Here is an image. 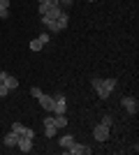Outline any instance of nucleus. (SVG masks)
I'll return each mask as SVG.
<instances>
[{
	"label": "nucleus",
	"mask_w": 139,
	"mask_h": 155,
	"mask_svg": "<svg viewBox=\"0 0 139 155\" xmlns=\"http://www.w3.org/2000/svg\"><path fill=\"white\" fill-rule=\"evenodd\" d=\"M121 107H123L130 116H134V114L139 111V100H137V97H132V95H127V97L121 100Z\"/></svg>",
	"instance_id": "f257e3e1"
},
{
	"label": "nucleus",
	"mask_w": 139,
	"mask_h": 155,
	"mask_svg": "<svg viewBox=\"0 0 139 155\" xmlns=\"http://www.w3.org/2000/svg\"><path fill=\"white\" fill-rule=\"evenodd\" d=\"M93 137H95V141H109V137H111V127H107V125H95L93 130Z\"/></svg>",
	"instance_id": "f03ea898"
},
{
	"label": "nucleus",
	"mask_w": 139,
	"mask_h": 155,
	"mask_svg": "<svg viewBox=\"0 0 139 155\" xmlns=\"http://www.w3.org/2000/svg\"><path fill=\"white\" fill-rule=\"evenodd\" d=\"M58 134V125L53 120V116H44V137L53 139V137Z\"/></svg>",
	"instance_id": "7ed1b4c3"
},
{
	"label": "nucleus",
	"mask_w": 139,
	"mask_h": 155,
	"mask_svg": "<svg viewBox=\"0 0 139 155\" xmlns=\"http://www.w3.org/2000/svg\"><path fill=\"white\" fill-rule=\"evenodd\" d=\"M65 150H67L70 155H91V153H93L91 146H86V143H77V141H74L70 148H65Z\"/></svg>",
	"instance_id": "20e7f679"
},
{
	"label": "nucleus",
	"mask_w": 139,
	"mask_h": 155,
	"mask_svg": "<svg viewBox=\"0 0 139 155\" xmlns=\"http://www.w3.org/2000/svg\"><path fill=\"white\" fill-rule=\"evenodd\" d=\"M56 100H53V114H65L67 111V100H65V95H53Z\"/></svg>",
	"instance_id": "39448f33"
},
{
	"label": "nucleus",
	"mask_w": 139,
	"mask_h": 155,
	"mask_svg": "<svg viewBox=\"0 0 139 155\" xmlns=\"http://www.w3.org/2000/svg\"><path fill=\"white\" fill-rule=\"evenodd\" d=\"M16 148H19L21 153H30V150H33V139H28V137L19 134V141H16Z\"/></svg>",
	"instance_id": "423d86ee"
},
{
	"label": "nucleus",
	"mask_w": 139,
	"mask_h": 155,
	"mask_svg": "<svg viewBox=\"0 0 139 155\" xmlns=\"http://www.w3.org/2000/svg\"><path fill=\"white\" fill-rule=\"evenodd\" d=\"M37 100H40V104H42V109H44V111H53V100H56L53 95H46V93H42Z\"/></svg>",
	"instance_id": "0eeeda50"
},
{
	"label": "nucleus",
	"mask_w": 139,
	"mask_h": 155,
	"mask_svg": "<svg viewBox=\"0 0 139 155\" xmlns=\"http://www.w3.org/2000/svg\"><path fill=\"white\" fill-rule=\"evenodd\" d=\"M91 86L95 88V93H98L100 100H107V97H109V93H107V91H104V86H102V79H93Z\"/></svg>",
	"instance_id": "6e6552de"
},
{
	"label": "nucleus",
	"mask_w": 139,
	"mask_h": 155,
	"mask_svg": "<svg viewBox=\"0 0 139 155\" xmlns=\"http://www.w3.org/2000/svg\"><path fill=\"white\" fill-rule=\"evenodd\" d=\"M42 23H44V28L49 32H60L58 23H56V19H46V16H42Z\"/></svg>",
	"instance_id": "1a4fd4ad"
},
{
	"label": "nucleus",
	"mask_w": 139,
	"mask_h": 155,
	"mask_svg": "<svg viewBox=\"0 0 139 155\" xmlns=\"http://www.w3.org/2000/svg\"><path fill=\"white\" fill-rule=\"evenodd\" d=\"M16 141H19V134L9 130V132L5 134V146H9V148H16Z\"/></svg>",
	"instance_id": "9d476101"
},
{
	"label": "nucleus",
	"mask_w": 139,
	"mask_h": 155,
	"mask_svg": "<svg viewBox=\"0 0 139 155\" xmlns=\"http://www.w3.org/2000/svg\"><path fill=\"white\" fill-rule=\"evenodd\" d=\"M0 84H5L7 88H9V91H14V88H19V79H16V77H12V74H7V77L2 79Z\"/></svg>",
	"instance_id": "9b49d317"
},
{
	"label": "nucleus",
	"mask_w": 139,
	"mask_h": 155,
	"mask_svg": "<svg viewBox=\"0 0 139 155\" xmlns=\"http://www.w3.org/2000/svg\"><path fill=\"white\" fill-rule=\"evenodd\" d=\"M60 12H63V7H60V5H49V12H46L44 16H46V19H58Z\"/></svg>",
	"instance_id": "f8f14e48"
},
{
	"label": "nucleus",
	"mask_w": 139,
	"mask_h": 155,
	"mask_svg": "<svg viewBox=\"0 0 139 155\" xmlns=\"http://www.w3.org/2000/svg\"><path fill=\"white\" fill-rule=\"evenodd\" d=\"M56 23H58V28H60V30H65V28H67V23H70V14H67V12H60V16L56 19Z\"/></svg>",
	"instance_id": "ddd939ff"
},
{
	"label": "nucleus",
	"mask_w": 139,
	"mask_h": 155,
	"mask_svg": "<svg viewBox=\"0 0 139 155\" xmlns=\"http://www.w3.org/2000/svg\"><path fill=\"white\" fill-rule=\"evenodd\" d=\"M58 143H60V148H70V146L74 143V137H72V134H63Z\"/></svg>",
	"instance_id": "4468645a"
},
{
	"label": "nucleus",
	"mask_w": 139,
	"mask_h": 155,
	"mask_svg": "<svg viewBox=\"0 0 139 155\" xmlns=\"http://www.w3.org/2000/svg\"><path fill=\"white\" fill-rule=\"evenodd\" d=\"M53 120H56L58 130H60V127H67V116H65V114H56V116H53Z\"/></svg>",
	"instance_id": "2eb2a0df"
},
{
	"label": "nucleus",
	"mask_w": 139,
	"mask_h": 155,
	"mask_svg": "<svg viewBox=\"0 0 139 155\" xmlns=\"http://www.w3.org/2000/svg\"><path fill=\"white\" fill-rule=\"evenodd\" d=\"M42 46H44V44H42V39L35 37L33 42H30V51H42Z\"/></svg>",
	"instance_id": "dca6fc26"
},
{
	"label": "nucleus",
	"mask_w": 139,
	"mask_h": 155,
	"mask_svg": "<svg viewBox=\"0 0 139 155\" xmlns=\"http://www.w3.org/2000/svg\"><path fill=\"white\" fill-rule=\"evenodd\" d=\"M102 125H107V127H111V125H114V118L109 116V114H107V116H102Z\"/></svg>",
	"instance_id": "f3484780"
},
{
	"label": "nucleus",
	"mask_w": 139,
	"mask_h": 155,
	"mask_svg": "<svg viewBox=\"0 0 139 155\" xmlns=\"http://www.w3.org/2000/svg\"><path fill=\"white\" fill-rule=\"evenodd\" d=\"M0 19H9V7L0 5Z\"/></svg>",
	"instance_id": "a211bd4d"
},
{
	"label": "nucleus",
	"mask_w": 139,
	"mask_h": 155,
	"mask_svg": "<svg viewBox=\"0 0 139 155\" xmlns=\"http://www.w3.org/2000/svg\"><path fill=\"white\" fill-rule=\"evenodd\" d=\"M12 132H16V134H23V125H21V123H14V125H12Z\"/></svg>",
	"instance_id": "6ab92c4d"
},
{
	"label": "nucleus",
	"mask_w": 139,
	"mask_h": 155,
	"mask_svg": "<svg viewBox=\"0 0 139 155\" xmlns=\"http://www.w3.org/2000/svg\"><path fill=\"white\" fill-rule=\"evenodd\" d=\"M23 137H28V139H35V130H30V127H23Z\"/></svg>",
	"instance_id": "aec40b11"
},
{
	"label": "nucleus",
	"mask_w": 139,
	"mask_h": 155,
	"mask_svg": "<svg viewBox=\"0 0 139 155\" xmlns=\"http://www.w3.org/2000/svg\"><path fill=\"white\" fill-rule=\"evenodd\" d=\"M37 12H40V16H44V14L49 12V5H44V2H40V7H37Z\"/></svg>",
	"instance_id": "412c9836"
},
{
	"label": "nucleus",
	"mask_w": 139,
	"mask_h": 155,
	"mask_svg": "<svg viewBox=\"0 0 139 155\" xmlns=\"http://www.w3.org/2000/svg\"><path fill=\"white\" fill-rule=\"evenodd\" d=\"M7 95H9V88L5 84H0V97H7Z\"/></svg>",
	"instance_id": "4be33fe9"
},
{
	"label": "nucleus",
	"mask_w": 139,
	"mask_h": 155,
	"mask_svg": "<svg viewBox=\"0 0 139 155\" xmlns=\"http://www.w3.org/2000/svg\"><path fill=\"white\" fill-rule=\"evenodd\" d=\"M40 39H42V44H46V42L51 39V35H49V32H42V35H40Z\"/></svg>",
	"instance_id": "5701e85b"
},
{
	"label": "nucleus",
	"mask_w": 139,
	"mask_h": 155,
	"mask_svg": "<svg viewBox=\"0 0 139 155\" xmlns=\"http://www.w3.org/2000/svg\"><path fill=\"white\" fill-rule=\"evenodd\" d=\"M30 95H33V97H35V100H37V97H40V95H42V91H40V88H30Z\"/></svg>",
	"instance_id": "b1692460"
},
{
	"label": "nucleus",
	"mask_w": 139,
	"mask_h": 155,
	"mask_svg": "<svg viewBox=\"0 0 139 155\" xmlns=\"http://www.w3.org/2000/svg\"><path fill=\"white\" fill-rule=\"evenodd\" d=\"M58 5L60 7H70V5H72V0H58Z\"/></svg>",
	"instance_id": "393cba45"
},
{
	"label": "nucleus",
	"mask_w": 139,
	"mask_h": 155,
	"mask_svg": "<svg viewBox=\"0 0 139 155\" xmlns=\"http://www.w3.org/2000/svg\"><path fill=\"white\" fill-rule=\"evenodd\" d=\"M0 5H2V7H9V0H0Z\"/></svg>",
	"instance_id": "a878e982"
},
{
	"label": "nucleus",
	"mask_w": 139,
	"mask_h": 155,
	"mask_svg": "<svg viewBox=\"0 0 139 155\" xmlns=\"http://www.w3.org/2000/svg\"><path fill=\"white\" fill-rule=\"evenodd\" d=\"M5 77H7V72H0V81H2Z\"/></svg>",
	"instance_id": "bb28decb"
}]
</instances>
